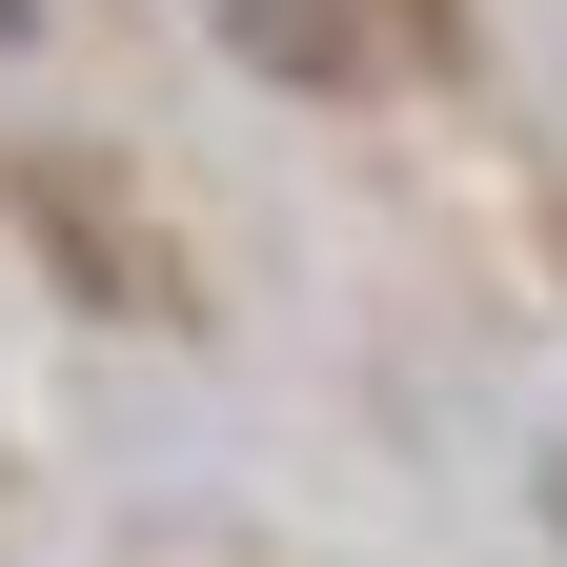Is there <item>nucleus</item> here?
<instances>
[{
	"label": "nucleus",
	"mask_w": 567,
	"mask_h": 567,
	"mask_svg": "<svg viewBox=\"0 0 567 567\" xmlns=\"http://www.w3.org/2000/svg\"><path fill=\"white\" fill-rule=\"evenodd\" d=\"M203 41L244 82H305V102H365L425 61V0H203Z\"/></svg>",
	"instance_id": "f257e3e1"
},
{
	"label": "nucleus",
	"mask_w": 567,
	"mask_h": 567,
	"mask_svg": "<svg viewBox=\"0 0 567 567\" xmlns=\"http://www.w3.org/2000/svg\"><path fill=\"white\" fill-rule=\"evenodd\" d=\"M21 21H41V0H0V41H21Z\"/></svg>",
	"instance_id": "f03ea898"
},
{
	"label": "nucleus",
	"mask_w": 567,
	"mask_h": 567,
	"mask_svg": "<svg viewBox=\"0 0 567 567\" xmlns=\"http://www.w3.org/2000/svg\"><path fill=\"white\" fill-rule=\"evenodd\" d=\"M547 527H567V466H547Z\"/></svg>",
	"instance_id": "7ed1b4c3"
}]
</instances>
